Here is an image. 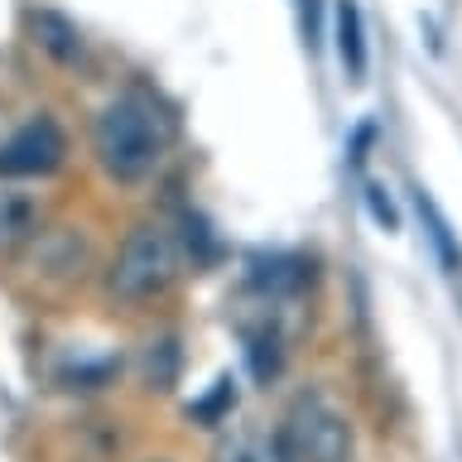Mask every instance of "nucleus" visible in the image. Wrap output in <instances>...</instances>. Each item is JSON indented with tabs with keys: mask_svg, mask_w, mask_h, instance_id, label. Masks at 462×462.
<instances>
[{
	"mask_svg": "<svg viewBox=\"0 0 462 462\" xmlns=\"http://www.w3.org/2000/svg\"><path fill=\"white\" fill-rule=\"evenodd\" d=\"M183 270V245L173 236L169 226H135L121 245V255H116L111 265V294L116 299H154L164 294V289L179 280Z\"/></svg>",
	"mask_w": 462,
	"mask_h": 462,
	"instance_id": "2",
	"label": "nucleus"
},
{
	"mask_svg": "<svg viewBox=\"0 0 462 462\" xmlns=\"http://www.w3.org/2000/svg\"><path fill=\"white\" fill-rule=\"evenodd\" d=\"M337 58L346 78H366V29H361V5L356 0H337Z\"/></svg>",
	"mask_w": 462,
	"mask_h": 462,
	"instance_id": "5",
	"label": "nucleus"
},
{
	"mask_svg": "<svg viewBox=\"0 0 462 462\" xmlns=\"http://www.w3.org/2000/svg\"><path fill=\"white\" fill-rule=\"evenodd\" d=\"M366 208H371V217H375V222H381L385 231H400L395 202L385 198V188H381V183H366Z\"/></svg>",
	"mask_w": 462,
	"mask_h": 462,
	"instance_id": "10",
	"label": "nucleus"
},
{
	"mask_svg": "<svg viewBox=\"0 0 462 462\" xmlns=\"http://www.w3.org/2000/svg\"><path fill=\"white\" fill-rule=\"evenodd\" d=\"M169 140H173V121L144 92L116 97L111 106H101L97 125H92L97 159L116 183L150 179L159 169V159H164V150H169Z\"/></svg>",
	"mask_w": 462,
	"mask_h": 462,
	"instance_id": "1",
	"label": "nucleus"
},
{
	"mask_svg": "<svg viewBox=\"0 0 462 462\" xmlns=\"http://www.w3.org/2000/svg\"><path fill=\"white\" fill-rule=\"evenodd\" d=\"M299 5V29H303V43L318 49L323 43V0H294Z\"/></svg>",
	"mask_w": 462,
	"mask_h": 462,
	"instance_id": "9",
	"label": "nucleus"
},
{
	"mask_svg": "<svg viewBox=\"0 0 462 462\" xmlns=\"http://www.w3.org/2000/svg\"><path fill=\"white\" fill-rule=\"evenodd\" d=\"M280 443L289 462H352V424L318 395H299L289 404Z\"/></svg>",
	"mask_w": 462,
	"mask_h": 462,
	"instance_id": "3",
	"label": "nucleus"
},
{
	"mask_svg": "<svg viewBox=\"0 0 462 462\" xmlns=\"http://www.w3.org/2000/svg\"><path fill=\"white\" fill-rule=\"evenodd\" d=\"M419 212H424V222H429V236H433V245H439V255H443V265H457V245H453V231H448V222L439 217V208L419 193Z\"/></svg>",
	"mask_w": 462,
	"mask_h": 462,
	"instance_id": "8",
	"label": "nucleus"
},
{
	"mask_svg": "<svg viewBox=\"0 0 462 462\" xmlns=\"http://www.w3.org/2000/svg\"><path fill=\"white\" fill-rule=\"evenodd\" d=\"M34 34H39V43L49 53H58V58H78V29H72L68 20H58V14H34Z\"/></svg>",
	"mask_w": 462,
	"mask_h": 462,
	"instance_id": "7",
	"label": "nucleus"
},
{
	"mask_svg": "<svg viewBox=\"0 0 462 462\" xmlns=\"http://www.w3.org/2000/svg\"><path fill=\"white\" fill-rule=\"evenodd\" d=\"M217 462H289V453H284L280 439H270V433L241 429V433H231V439L217 448Z\"/></svg>",
	"mask_w": 462,
	"mask_h": 462,
	"instance_id": "6",
	"label": "nucleus"
},
{
	"mask_svg": "<svg viewBox=\"0 0 462 462\" xmlns=\"http://www.w3.org/2000/svg\"><path fill=\"white\" fill-rule=\"evenodd\" d=\"M68 154V140L53 121H29L5 140L0 150V173H53Z\"/></svg>",
	"mask_w": 462,
	"mask_h": 462,
	"instance_id": "4",
	"label": "nucleus"
}]
</instances>
